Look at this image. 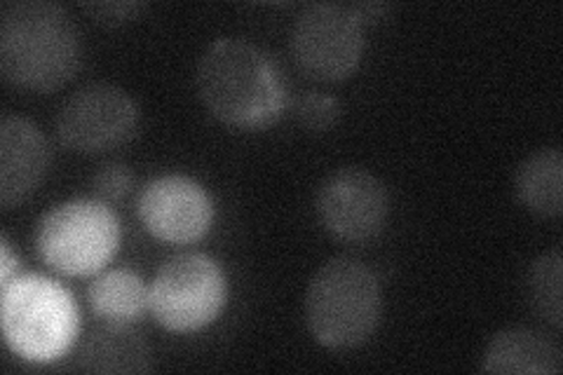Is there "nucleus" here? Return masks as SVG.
I'll use <instances>...</instances> for the list:
<instances>
[{
	"label": "nucleus",
	"instance_id": "f257e3e1",
	"mask_svg": "<svg viewBox=\"0 0 563 375\" xmlns=\"http://www.w3.org/2000/svg\"><path fill=\"white\" fill-rule=\"evenodd\" d=\"M205 109L233 130L273 128L289 106V85L275 59L242 38L211 43L198 64Z\"/></svg>",
	"mask_w": 563,
	"mask_h": 375
},
{
	"label": "nucleus",
	"instance_id": "f03ea898",
	"mask_svg": "<svg viewBox=\"0 0 563 375\" xmlns=\"http://www.w3.org/2000/svg\"><path fill=\"white\" fill-rule=\"evenodd\" d=\"M82 66V38L66 8L47 0H20L0 12V70L31 92L62 89Z\"/></svg>",
	"mask_w": 563,
	"mask_h": 375
},
{
	"label": "nucleus",
	"instance_id": "7ed1b4c3",
	"mask_svg": "<svg viewBox=\"0 0 563 375\" xmlns=\"http://www.w3.org/2000/svg\"><path fill=\"white\" fill-rule=\"evenodd\" d=\"M380 317V282L372 267L357 258H331L308 284L306 321L314 341L324 348L364 345L376 333Z\"/></svg>",
	"mask_w": 563,
	"mask_h": 375
},
{
	"label": "nucleus",
	"instance_id": "20e7f679",
	"mask_svg": "<svg viewBox=\"0 0 563 375\" xmlns=\"http://www.w3.org/2000/svg\"><path fill=\"white\" fill-rule=\"evenodd\" d=\"M0 324L8 348L29 364H52L74 348L80 312L74 296L45 275H16L3 284Z\"/></svg>",
	"mask_w": 563,
	"mask_h": 375
},
{
	"label": "nucleus",
	"instance_id": "39448f33",
	"mask_svg": "<svg viewBox=\"0 0 563 375\" xmlns=\"http://www.w3.org/2000/svg\"><path fill=\"white\" fill-rule=\"evenodd\" d=\"M118 213L97 198H74L47 209L35 225V252L66 277L101 273L118 254Z\"/></svg>",
	"mask_w": 563,
	"mask_h": 375
},
{
	"label": "nucleus",
	"instance_id": "423d86ee",
	"mask_svg": "<svg viewBox=\"0 0 563 375\" xmlns=\"http://www.w3.org/2000/svg\"><path fill=\"white\" fill-rule=\"evenodd\" d=\"M225 302L223 267L200 252L165 261L151 282V312L157 324L172 333H196L211 327Z\"/></svg>",
	"mask_w": 563,
	"mask_h": 375
},
{
	"label": "nucleus",
	"instance_id": "0eeeda50",
	"mask_svg": "<svg viewBox=\"0 0 563 375\" xmlns=\"http://www.w3.org/2000/svg\"><path fill=\"white\" fill-rule=\"evenodd\" d=\"M364 45V20L357 8L308 5L291 29V57L312 80L350 78L362 62Z\"/></svg>",
	"mask_w": 563,
	"mask_h": 375
},
{
	"label": "nucleus",
	"instance_id": "6e6552de",
	"mask_svg": "<svg viewBox=\"0 0 563 375\" xmlns=\"http://www.w3.org/2000/svg\"><path fill=\"white\" fill-rule=\"evenodd\" d=\"M136 101L111 82H95L70 95L57 113V136L80 155L109 153L134 139L139 130Z\"/></svg>",
	"mask_w": 563,
	"mask_h": 375
},
{
	"label": "nucleus",
	"instance_id": "1a4fd4ad",
	"mask_svg": "<svg viewBox=\"0 0 563 375\" xmlns=\"http://www.w3.org/2000/svg\"><path fill=\"white\" fill-rule=\"evenodd\" d=\"M317 219L331 238L364 244L378 238L390 217V195L372 172L345 167L327 176L317 190Z\"/></svg>",
	"mask_w": 563,
	"mask_h": 375
},
{
	"label": "nucleus",
	"instance_id": "9d476101",
	"mask_svg": "<svg viewBox=\"0 0 563 375\" xmlns=\"http://www.w3.org/2000/svg\"><path fill=\"white\" fill-rule=\"evenodd\" d=\"M136 213L148 235L167 244H196L214 225L209 190L186 174H163L141 190Z\"/></svg>",
	"mask_w": 563,
	"mask_h": 375
},
{
	"label": "nucleus",
	"instance_id": "9b49d317",
	"mask_svg": "<svg viewBox=\"0 0 563 375\" xmlns=\"http://www.w3.org/2000/svg\"><path fill=\"white\" fill-rule=\"evenodd\" d=\"M49 169V144L41 128L26 118L5 115L0 122V205L12 209L38 190Z\"/></svg>",
	"mask_w": 563,
	"mask_h": 375
},
{
	"label": "nucleus",
	"instance_id": "f8f14e48",
	"mask_svg": "<svg viewBox=\"0 0 563 375\" xmlns=\"http://www.w3.org/2000/svg\"><path fill=\"white\" fill-rule=\"evenodd\" d=\"M563 354L550 335L507 329L490 338L482 356L484 373H561Z\"/></svg>",
	"mask_w": 563,
	"mask_h": 375
},
{
	"label": "nucleus",
	"instance_id": "ddd939ff",
	"mask_svg": "<svg viewBox=\"0 0 563 375\" xmlns=\"http://www.w3.org/2000/svg\"><path fill=\"white\" fill-rule=\"evenodd\" d=\"M78 368L85 373H148L153 352L130 324H106L85 338L78 350Z\"/></svg>",
	"mask_w": 563,
	"mask_h": 375
},
{
	"label": "nucleus",
	"instance_id": "4468645a",
	"mask_svg": "<svg viewBox=\"0 0 563 375\" xmlns=\"http://www.w3.org/2000/svg\"><path fill=\"white\" fill-rule=\"evenodd\" d=\"M87 300L106 324H134L151 310V287L130 267H113L92 279Z\"/></svg>",
	"mask_w": 563,
	"mask_h": 375
},
{
	"label": "nucleus",
	"instance_id": "2eb2a0df",
	"mask_svg": "<svg viewBox=\"0 0 563 375\" xmlns=\"http://www.w3.org/2000/svg\"><path fill=\"white\" fill-rule=\"evenodd\" d=\"M515 190L519 202L544 219L563 211V155L559 148H542L528 155L517 169Z\"/></svg>",
	"mask_w": 563,
	"mask_h": 375
},
{
	"label": "nucleus",
	"instance_id": "dca6fc26",
	"mask_svg": "<svg viewBox=\"0 0 563 375\" xmlns=\"http://www.w3.org/2000/svg\"><path fill=\"white\" fill-rule=\"evenodd\" d=\"M561 282H563V258L561 249H552L538 256L526 275V291L531 308L552 324L561 329L563 306H561Z\"/></svg>",
	"mask_w": 563,
	"mask_h": 375
},
{
	"label": "nucleus",
	"instance_id": "f3484780",
	"mask_svg": "<svg viewBox=\"0 0 563 375\" xmlns=\"http://www.w3.org/2000/svg\"><path fill=\"white\" fill-rule=\"evenodd\" d=\"M341 101L324 92H306L296 101V120L310 134L331 132L341 120Z\"/></svg>",
	"mask_w": 563,
	"mask_h": 375
},
{
	"label": "nucleus",
	"instance_id": "a211bd4d",
	"mask_svg": "<svg viewBox=\"0 0 563 375\" xmlns=\"http://www.w3.org/2000/svg\"><path fill=\"white\" fill-rule=\"evenodd\" d=\"M134 184V176L130 167L120 165V163H109L99 167V172L92 178V190L97 195V200L101 202H120L122 198H128Z\"/></svg>",
	"mask_w": 563,
	"mask_h": 375
},
{
	"label": "nucleus",
	"instance_id": "6ab92c4d",
	"mask_svg": "<svg viewBox=\"0 0 563 375\" xmlns=\"http://www.w3.org/2000/svg\"><path fill=\"white\" fill-rule=\"evenodd\" d=\"M141 5L136 3H99V5H85V10L90 12L97 22L101 24H120L128 22L134 16V12Z\"/></svg>",
	"mask_w": 563,
	"mask_h": 375
},
{
	"label": "nucleus",
	"instance_id": "aec40b11",
	"mask_svg": "<svg viewBox=\"0 0 563 375\" xmlns=\"http://www.w3.org/2000/svg\"><path fill=\"white\" fill-rule=\"evenodd\" d=\"M16 271H20V261L14 258L8 238H3V240H0V279H3V282H0V287L20 275Z\"/></svg>",
	"mask_w": 563,
	"mask_h": 375
}]
</instances>
